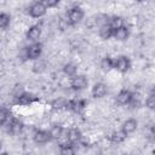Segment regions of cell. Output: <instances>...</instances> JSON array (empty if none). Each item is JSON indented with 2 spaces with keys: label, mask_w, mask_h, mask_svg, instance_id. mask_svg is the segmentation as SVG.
Returning a JSON list of instances; mask_svg holds the SVG:
<instances>
[{
  "label": "cell",
  "mask_w": 155,
  "mask_h": 155,
  "mask_svg": "<svg viewBox=\"0 0 155 155\" xmlns=\"http://www.w3.org/2000/svg\"><path fill=\"white\" fill-rule=\"evenodd\" d=\"M63 73H64V75H67L68 78H73V76H75V75L78 74V67H76L74 63H71V62L65 63V64L63 65Z\"/></svg>",
  "instance_id": "18"
},
{
  "label": "cell",
  "mask_w": 155,
  "mask_h": 155,
  "mask_svg": "<svg viewBox=\"0 0 155 155\" xmlns=\"http://www.w3.org/2000/svg\"><path fill=\"white\" fill-rule=\"evenodd\" d=\"M101 68L104 71H110L114 69V58L110 56H105L101 61Z\"/></svg>",
  "instance_id": "17"
},
{
  "label": "cell",
  "mask_w": 155,
  "mask_h": 155,
  "mask_svg": "<svg viewBox=\"0 0 155 155\" xmlns=\"http://www.w3.org/2000/svg\"><path fill=\"white\" fill-rule=\"evenodd\" d=\"M8 117H10L8 110L5 108H0V126H4L7 122Z\"/></svg>",
  "instance_id": "26"
},
{
  "label": "cell",
  "mask_w": 155,
  "mask_h": 155,
  "mask_svg": "<svg viewBox=\"0 0 155 155\" xmlns=\"http://www.w3.org/2000/svg\"><path fill=\"white\" fill-rule=\"evenodd\" d=\"M108 25L113 29H116V28H120L122 25H125V21L122 17L120 16H113V17H109L108 19Z\"/></svg>",
  "instance_id": "19"
},
{
  "label": "cell",
  "mask_w": 155,
  "mask_h": 155,
  "mask_svg": "<svg viewBox=\"0 0 155 155\" xmlns=\"http://www.w3.org/2000/svg\"><path fill=\"white\" fill-rule=\"evenodd\" d=\"M21 128H22V125H21V122H19L18 120H13V121L10 124V131H11L12 133L19 132Z\"/></svg>",
  "instance_id": "27"
},
{
  "label": "cell",
  "mask_w": 155,
  "mask_h": 155,
  "mask_svg": "<svg viewBox=\"0 0 155 155\" xmlns=\"http://www.w3.org/2000/svg\"><path fill=\"white\" fill-rule=\"evenodd\" d=\"M86 105V102L84 99H71L68 102L67 108H69L74 113H80Z\"/></svg>",
  "instance_id": "13"
},
{
  "label": "cell",
  "mask_w": 155,
  "mask_h": 155,
  "mask_svg": "<svg viewBox=\"0 0 155 155\" xmlns=\"http://www.w3.org/2000/svg\"><path fill=\"white\" fill-rule=\"evenodd\" d=\"M1 148H2V140L0 139V150H1Z\"/></svg>",
  "instance_id": "30"
},
{
  "label": "cell",
  "mask_w": 155,
  "mask_h": 155,
  "mask_svg": "<svg viewBox=\"0 0 155 155\" xmlns=\"http://www.w3.org/2000/svg\"><path fill=\"white\" fill-rule=\"evenodd\" d=\"M88 86V79L85 74H76L70 78V87L74 91H82Z\"/></svg>",
  "instance_id": "4"
},
{
  "label": "cell",
  "mask_w": 155,
  "mask_h": 155,
  "mask_svg": "<svg viewBox=\"0 0 155 155\" xmlns=\"http://www.w3.org/2000/svg\"><path fill=\"white\" fill-rule=\"evenodd\" d=\"M0 155H8V154H7V153H6V151H2V153H1V151H0Z\"/></svg>",
  "instance_id": "29"
},
{
  "label": "cell",
  "mask_w": 155,
  "mask_h": 155,
  "mask_svg": "<svg viewBox=\"0 0 155 155\" xmlns=\"http://www.w3.org/2000/svg\"><path fill=\"white\" fill-rule=\"evenodd\" d=\"M126 134L120 130V131H115V132H113L111 134H110V140L113 142V143H116V144H120V143H122L125 139H126Z\"/></svg>",
  "instance_id": "20"
},
{
  "label": "cell",
  "mask_w": 155,
  "mask_h": 155,
  "mask_svg": "<svg viewBox=\"0 0 155 155\" xmlns=\"http://www.w3.org/2000/svg\"><path fill=\"white\" fill-rule=\"evenodd\" d=\"M33 140L36 144H46V143H48L51 140L50 134H48V131H44V130L35 131L34 134H33Z\"/></svg>",
  "instance_id": "11"
},
{
  "label": "cell",
  "mask_w": 155,
  "mask_h": 155,
  "mask_svg": "<svg viewBox=\"0 0 155 155\" xmlns=\"http://www.w3.org/2000/svg\"><path fill=\"white\" fill-rule=\"evenodd\" d=\"M122 155H128V154H122Z\"/></svg>",
  "instance_id": "31"
},
{
  "label": "cell",
  "mask_w": 155,
  "mask_h": 155,
  "mask_svg": "<svg viewBox=\"0 0 155 155\" xmlns=\"http://www.w3.org/2000/svg\"><path fill=\"white\" fill-rule=\"evenodd\" d=\"M67 104H68L67 101L59 98V99H56V101L52 103V108H53L54 110H62V109L67 108Z\"/></svg>",
  "instance_id": "25"
},
{
  "label": "cell",
  "mask_w": 155,
  "mask_h": 155,
  "mask_svg": "<svg viewBox=\"0 0 155 155\" xmlns=\"http://www.w3.org/2000/svg\"><path fill=\"white\" fill-rule=\"evenodd\" d=\"M16 98H17V104L19 105H29L35 101V97L28 92H22Z\"/></svg>",
  "instance_id": "14"
},
{
  "label": "cell",
  "mask_w": 155,
  "mask_h": 155,
  "mask_svg": "<svg viewBox=\"0 0 155 155\" xmlns=\"http://www.w3.org/2000/svg\"><path fill=\"white\" fill-rule=\"evenodd\" d=\"M132 98V92L127 88H122L121 91H119V93L115 97L116 104L117 105H128Z\"/></svg>",
  "instance_id": "8"
},
{
  "label": "cell",
  "mask_w": 155,
  "mask_h": 155,
  "mask_svg": "<svg viewBox=\"0 0 155 155\" xmlns=\"http://www.w3.org/2000/svg\"><path fill=\"white\" fill-rule=\"evenodd\" d=\"M44 2V5H45V7L48 10V8H53V7H56V6H58L59 5V1L58 0H46V1H42Z\"/></svg>",
  "instance_id": "28"
},
{
  "label": "cell",
  "mask_w": 155,
  "mask_h": 155,
  "mask_svg": "<svg viewBox=\"0 0 155 155\" xmlns=\"http://www.w3.org/2000/svg\"><path fill=\"white\" fill-rule=\"evenodd\" d=\"M10 23H11V16L6 12H1L0 13V29L8 28Z\"/></svg>",
  "instance_id": "22"
},
{
  "label": "cell",
  "mask_w": 155,
  "mask_h": 155,
  "mask_svg": "<svg viewBox=\"0 0 155 155\" xmlns=\"http://www.w3.org/2000/svg\"><path fill=\"white\" fill-rule=\"evenodd\" d=\"M128 36H130V28L126 24L122 25V27H120V28L114 29L113 38L115 40H117V41H125V40L128 39Z\"/></svg>",
  "instance_id": "10"
},
{
  "label": "cell",
  "mask_w": 155,
  "mask_h": 155,
  "mask_svg": "<svg viewBox=\"0 0 155 155\" xmlns=\"http://www.w3.org/2000/svg\"><path fill=\"white\" fill-rule=\"evenodd\" d=\"M63 133H64V127L62 126V125H53L51 128H50V131H48V134H50V138L51 139H56V140H58V139H61L62 138V136H63Z\"/></svg>",
  "instance_id": "15"
},
{
  "label": "cell",
  "mask_w": 155,
  "mask_h": 155,
  "mask_svg": "<svg viewBox=\"0 0 155 155\" xmlns=\"http://www.w3.org/2000/svg\"><path fill=\"white\" fill-rule=\"evenodd\" d=\"M42 44L40 42H33L28 47H25V58L30 61H36L42 54Z\"/></svg>",
  "instance_id": "2"
},
{
  "label": "cell",
  "mask_w": 155,
  "mask_h": 155,
  "mask_svg": "<svg viewBox=\"0 0 155 155\" xmlns=\"http://www.w3.org/2000/svg\"><path fill=\"white\" fill-rule=\"evenodd\" d=\"M85 17V12L80 6H73L67 12V22L70 25L79 24Z\"/></svg>",
  "instance_id": "1"
},
{
  "label": "cell",
  "mask_w": 155,
  "mask_h": 155,
  "mask_svg": "<svg viewBox=\"0 0 155 155\" xmlns=\"http://www.w3.org/2000/svg\"><path fill=\"white\" fill-rule=\"evenodd\" d=\"M113 33H114V29L110 28L108 24H104V25L99 27V29H98V35H99V38L103 39V40H109V39H111V38H113Z\"/></svg>",
  "instance_id": "16"
},
{
  "label": "cell",
  "mask_w": 155,
  "mask_h": 155,
  "mask_svg": "<svg viewBox=\"0 0 155 155\" xmlns=\"http://www.w3.org/2000/svg\"><path fill=\"white\" fill-rule=\"evenodd\" d=\"M137 127H138V121H137L136 119L131 117V119H127V120H125V121L122 122V125H121V131H122L126 136H128V134L133 133V132L137 130Z\"/></svg>",
  "instance_id": "9"
},
{
  "label": "cell",
  "mask_w": 155,
  "mask_h": 155,
  "mask_svg": "<svg viewBox=\"0 0 155 155\" xmlns=\"http://www.w3.org/2000/svg\"><path fill=\"white\" fill-rule=\"evenodd\" d=\"M59 155H75V149H74L73 144L65 143V144L61 145Z\"/></svg>",
  "instance_id": "21"
},
{
  "label": "cell",
  "mask_w": 155,
  "mask_h": 155,
  "mask_svg": "<svg viewBox=\"0 0 155 155\" xmlns=\"http://www.w3.org/2000/svg\"><path fill=\"white\" fill-rule=\"evenodd\" d=\"M67 140L69 144H76L81 140V132L78 127H71L67 132Z\"/></svg>",
  "instance_id": "12"
},
{
  "label": "cell",
  "mask_w": 155,
  "mask_h": 155,
  "mask_svg": "<svg viewBox=\"0 0 155 155\" xmlns=\"http://www.w3.org/2000/svg\"><path fill=\"white\" fill-rule=\"evenodd\" d=\"M45 69H46V64H45V62L41 61V59H36V61L34 62V64H33V68H31V70H33L35 74H41Z\"/></svg>",
  "instance_id": "23"
},
{
  "label": "cell",
  "mask_w": 155,
  "mask_h": 155,
  "mask_svg": "<svg viewBox=\"0 0 155 155\" xmlns=\"http://www.w3.org/2000/svg\"><path fill=\"white\" fill-rule=\"evenodd\" d=\"M46 12H47V8L45 7L42 1H35L29 7V15L33 18H41L46 15Z\"/></svg>",
  "instance_id": "5"
},
{
  "label": "cell",
  "mask_w": 155,
  "mask_h": 155,
  "mask_svg": "<svg viewBox=\"0 0 155 155\" xmlns=\"http://www.w3.org/2000/svg\"><path fill=\"white\" fill-rule=\"evenodd\" d=\"M130 68H131V62L128 57L121 54L114 58V69L120 74H126L130 70Z\"/></svg>",
  "instance_id": "3"
},
{
  "label": "cell",
  "mask_w": 155,
  "mask_h": 155,
  "mask_svg": "<svg viewBox=\"0 0 155 155\" xmlns=\"http://www.w3.org/2000/svg\"><path fill=\"white\" fill-rule=\"evenodd\" d=\"M41 34H42V28L39 24H34V25L28 28V30L25 33V38L28 41L38 42L39 39L41 38Z\"/></svg>",
  "instance_id": "6"
},
{
  "label": "cell",
  "mask_w": 155,
  "mask_h": 155,
  "mask_svg": "<svg viewBox=\"0 0 155 155\" xmlns=\"http://www.w3.org/2000/svg\"><path fill=\"white\" fill-rule=\"evenodd\" d=\"M107 93H108V87L104 82H96L91 90V94L96 99H101V98L105 97Z\"/></svg>",
  "instance_id": "7"
},
{
  "label": "cell",
  "mask_w": 155,
  "mask_h": 155,
  "mask_svg": "<svg viewBox=\"0 0 155 155\" xmlns=\"http://www.w3.org/2000/svg\"><path fill=\"white\" fill-rule=\"evenodd\" d=\"M145 107L150 110L155 109V93L154 92H150L148 97L145 98Z\"/></svg>",
  "instance_id": "24"
}]
</instances>
